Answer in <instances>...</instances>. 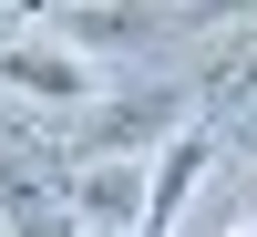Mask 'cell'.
Segmentation results:
<instances>
[{
  "instance_id": "obj_4",
  "label": "cell",
  "mask_w": 257,
  "mask_h": 237,
  "mask_svg": "<svg viewBox=\"0 0 257 237\" xmlns=\"http://www.w3.org/2000/svg\"><path fill=\"white\" fill-rule=\"evenodd\" d=\"M41 21H52L72 52H134V41H155V31H165L155 11H123V0H113V11H41Z\"/></svg>"
},
{
  "instance_id": "obj_5",
  "label": "cell",
  "mask_w": 257,
  "mask_h": 237,
  "mask_svg": "<svg viewBox=\"0 0 257 237\" xmlns=\"http://www.w3.org/2000/svg\"><path fill=\"white\" fill-rule=\"evenodd\" d=\"M185 83H196V103H237V93L257 103V21L226 31V41H206V62H196Z\"/></svg>"
},
{
  "instance_id": "obj_6",
  "label": "cell",
  "mask_w": 257,
  "mask_h": 237,
  "mask_svg": "<svg viewBox=\"0 0 257 237\" xmlns=\"http://www.w3.org/2000/svg\"><path fill=\"white\" fill-rule=\"evenodd\" d=\"M247 206H257V176H247Z\"/></svg>"
},
{
  "instance_id": "obj_2",
  "label": "cell",
  "mask_w": 257,
  "mask_h": 237,
  "mask_svg": "<svg viewBox=\"0 0 257 237\" xmlns=\"http://www.w3.org/2000/svg\"><path fill=\"white\" fill-rule=\"evenodd\" d=\"M0 237H82L72 155H41V144L0 134Z\"/></svg>"
},
{
  "instance_id": "obj_1",
  "label": "cell",
  "mask_w": 257,
  "mask_h": 237,
  "mask_svg": "<svg viewBox=\"0 0 257 237\" xmlns=\"http://www.w3.org/2000/svg\"><path fill=\"white\" fill-rule=\"evenodd\" d=\"M0 83H11V93H31V103H52V114H72V103H82V114H103V62L72 52L52 21L0 31Z\"/></svg>"
},
{
  "instance_id": "obj_3",
  "label": "cell",
  "mask_w": 257,
  "mask_h": 237,
  "mask_svg": "<svg viewBox=\"0 0 257 237\" xmlns=\"http://www.w3.org/2000/svg\"><path fill=\"white\" fill-rule=\"evenodd\" d=\"M206 165H216V124H185V134L175 144H165V155H155V206H144V237H165V227H175L185 217V206H196V186H206Z\"/></svg>"
}]
</instances>
